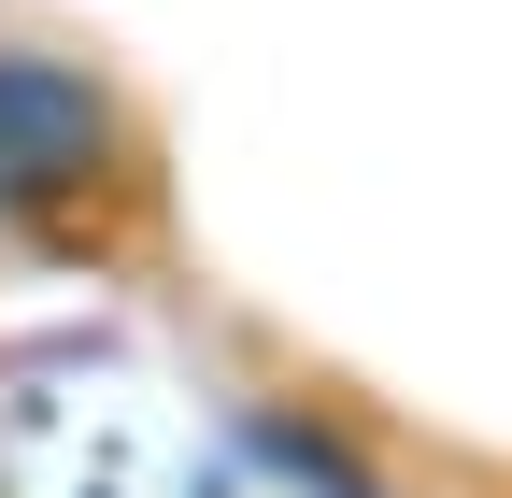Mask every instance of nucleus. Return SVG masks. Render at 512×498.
I'll list each match as a JSON object with an SVG mask.
<instances>
[{"label":"nucleus","mask_w":512,"mask_h":498,"mask_svg":"<svg viewBox=\"0 0 512 498\" xmlns=\"http://www.w3.org/2000/svg\"><path fill=\"white\" fill-rule=\"evenodd\" d=\"M128 171V114L100 72H72V57H29L0 43V214H72L86 185Z\"/></svg>","instance_id":"nucleus-1"},{"label":"nucleus","mask_w":512,"mask_h":498,"mask_svg":"<svg viewBox=\"0 0 512 498\" xmlns=\"http://www.w3.org/2000/svg\"><path fill=\"white\" fill-rule=\"evenodd\" d=\"M242 456H256V470H285L299 498H384V470L342 442V427H328V413H285V399H256V413H242Z\"/></svg>","instance_id":"nucleus-2"}]
</instances>
